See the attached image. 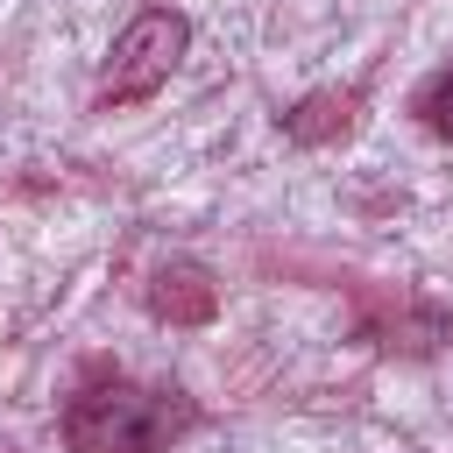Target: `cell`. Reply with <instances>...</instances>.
<instances>
[{
	"mask_svg": "<svg viewBox=\"0 0 453 453\" xmlns=\"http://www.w3.org/2000/svg\"><path fill=\"white\" fill-rule=\"evenodd\" d=\"M198 425V403L170 382H85L64 411L71 453H170Z\"/></svg>",
	"mask_w": 453,
	"mask_h": 453,
	"instance_id": "cell-1",
	"label": "cell"
},
{
	"mask_svg": "<svg viewBox=\"0 0 453 453\" xmlns=\"http://www.w3.org/2000/svg\"><path fill=\"white\" fill-rule=\"evenodd\" d=\"M184 42H191V21H184L177 7H142V14L113 35V50H106L99 106H134V99L163 92L170 71H177V57H184Z\"/></svg>",
	"mask_w": 453,
	"mask_h": 453,
	"instance_id": "cell-2",
	"label": "cell"
},
{
	"mask_svg": "<svg viewBox=\"0 0 453 453\" xmlns=\"http://www.w3.org/2000/svg\"><path fill=\"white\" fill-rule=\"evenodd\" d=\"M418 113L432 120V134H446V142H453V64H446V71H439V78L425 85V99H418Z\"/></svg>",
	"mask_w": 453,
	"mask_h": 453,
	"instance_id": "cell-3",
	"label": "cell"
}]
</instances>
